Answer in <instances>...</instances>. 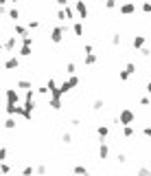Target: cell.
Listing matches in <instances>:
<instances>
[{
  "label": "cell",
  "mask_w": 151,
  "mask_h": 176,
  "mask_svg": "<svg viewBox=\"0 0 151 176\" xmlns=\"http://www.w3.org/2000/svg\"><path fill=\"white\" fill-rule=\"evenodd\" d=\"M118 119H120L123 125H129V123L134 121V112H132V110H120V117H118Z\"/></svg>",
  "instance_id": "1"
},
{
  "label": "cell",
  "mask_w": 151,
  "mask_h": 176,
  "mask_svg": "<svg viewBox=\"0 0 151 176\" xmlns=\"http://www.w3.org/2000/svg\"><path fill=\"white\" fill-rule=\"evenodd\" d=\"M5 97H7V102H9V104H18V93H15V88H7Z\"/></svg>",
  "instance_id": "2"
},
{
  "label": "cell",
  "mask_w": 151,
  "mask_h": 176,
  "mask_svg": "<svg viewBox=\"0 0 151 176\" xmlns=\"http://www.w3.org/2000/svg\"><path fill=\"white\" fill-rule=\"evenodd\" d=\"M61 33H64V27L53 29V31H50V40H53V42H61Z\"/></svg>",
  "instance_id": "3"
},
{
  "label": "cell",
  "mask_w": 151,
  "mask_h": 176,
  "mask_svg": "<svg viewBox=\"0 0 151 176\" xmlns=\"http://www.w3.org/2000/svg\"><path fill=\"white\" fill-rule=\"evenodd\" d=\"M77 13H79V18H88V7H86L83 0H79V2H77Z\"/></svg>",
  "instance_id": "4"
},
{
  "label": "cell",
  "mask_w": 151,
  "mask_h": 176,
  "mask_svg": "<svg viewBox=\"0 0 151 176\" xmlns=\"http://www.w3.org/2000/svg\"><path fill=\"white\" fill-rule=\"evenodd\" d=\"M20 66V60L18 57H9L7 62H5V68H9V70H13V68H18Z\"/></svg>",
  "instance_id": "5"
},
{
  "label": "cell",
  "mask_w": 151,
  "mask_h": 176,
  "mask_svg": "<svg viewBox=\"0 0 151 176\" xmlns=\"http://www.w3.org/2000/svg\"><path fill=\"white\" fill-rule=\"evenodd\" d=\"M136 11V7L132 5V2H125V5H120V13H125V16H129V13H134Z\"/></svg>",
  "instance_id": "6"
},
{
  "label": "cell",
  "mask_w": 151,
  "mask_h": 176,
  "mask_svg": "<svg viewBox=\"0 0 151 176\" xmlns=\"http://www.w3.org/2000/svg\"><path fill=\"white\" fill-rule=\"evenodd\" d=\"M99 154H101V159H107V154H110V147H107L105 143H101V145H99Z\"/></svg>",
  "instance_id": "7"
},
{
  "label": "cell",
  "mask_w": 151,
  "mask_h": 176,
  "mask_svg": "<svg viewBox=\"0 0 151 176\" xmlns=\"http://www.w3.org/2000/svg\"><path fill=\"white\" fill-rule=\"evenodd\" d=\"M15 35L27 38V35H29V33H27V27H22V24H15Z\"/></svg>",
  "instance_id": "8"
},
{
  "label": "cell",
  "mask_w": 151,
  "mask_h": 176,
  "mask_svg": "<svg viewBox=\"0 0 151 176\" xmlns=\"http://www.w3.org/2000/svg\"><path fill=\"white\" fill-rule=\"evenodd\" d=\"M96 132H99V137H101V139H103V137H107V134H110V128H107V125H99Z\"/></svg>",
  "instance_id": "9"
},
{
  "label": "cell",
  "mask_w": 151,
  "mask_h": 176,
  "mask_svg": "<svg viewBox=\"0 0 151 176\" xmlns=\"http://www.w3.org/2000/svg\"><path fill=\"white\" fill-rule=\"evenodd\" d=\"M72 172H74V174H79V176H90V172H88L86 167H81V165H77V167H74Z\"/></svg>",
  "instance_id": "10"
},
{
  "label": "cell",
  "mask_w": 151,
  "mask_h": 176,
  "mask_svg": "<svg viewBox=\"0 0 151 176\" xmlns=\"http://www.w3.org/2000/svg\"><path fill=\"white\" fill-rule=\"evenodd\" d=\"M50 106H53L55 110H59L61 108V97H53V99H50Z\"/></svg>",
  "instance_id": "11"
},
{
  "label": "cell",
  "mask_w": 151,
  "mask_h": 176,
  "mask_svg": "<svg viewBox=\"0 0 151 176\" xmlns=\"http://www.w3.org/2000/svg\"><path fill=\"white\" fill-rule=\"evenodd\" d=\"M13 46H15V38H9L5 42V48H7V51H13Z\"/></svg>",
  "instance_id": "12"
},
{
  "label": "cell",
  "mask_w": 151,
  "mask_h": 176,
  "mask_svg": "<svg viewBox=\"0 0 151 176\" xmlns=\"http://www.w3.org/2000/svg\"><path fill=\"white\" fill-rule=\"evenodd\" d=\"M142 44H145V38H142V35H136V38H134V46H136V48H140Z\"/></svg>",
  "instance_id": "13"
},
{
  "label": "cell",
  "mask_w": 151,
  "mask_h": 176,
  "mask_svg": "<svg viewBox=\"0 0 151 176\" xmlns=\"http://www.w3.org/2000/svg\"><path fill=\"white\" fill-rule=\"evenodd\" d=\"M86 64H96V55L94 53H86Z\"/></svg>",
  "instance_id": "14"
},
{
  "label": "cell",
  "mask_w": 151,
  "mask_h": 176,
  "mask_svg": "<svg viewBox=\"0 0 151 176\" xmlns=\"http://www.w3.org/2000/svg\"><path fill=\"white\" fill-rule=\"evenodd\" d=\"M20 55H22V57H29V55H31V46H22V48H20Z\"/></svg>",
  "instance_id": "15"
},
{
  "label": "cell",
  "mask_w": 151,
  "mask_h": 176,
  "mask_svg": "<svg viewBox=\"0 0 151 176\" xmlns=\"http://www.w3.org/2000/svg\"><path fill=\"white\" fill-rule=\"evenodd\" d=\"M5 128H7V130H13V128H15V121H13V119H7V121H5Z\"/></svg>",
  "instance_id": "16"
},
{
  "label": "cell",
  "mask_w": 151,
  "mask_h": 176,
  "mask_svg": "<svg viewBox=\"0 0 151 176\" xmlns=\"http://www.w3.org/2000/svg\"><path fill=\"white\" fill-rule=\"evenodd\" d=\"M18 86H20V88H27V90H31V82H27V79L18 82Z\"/></svg>",
  "instance_id": "17"
},
{
  "label": "cell",
  "mask_w": 151,
  "mask_h": 176,
  "mask_svg": "<svg viewBox=\"0 0 151 176\" xmlns=\"http://www.w3.org/2000/svg\"><path fill=\"white\" fill-rule=\"evenodd\" d=\"M123 134H125V137H132V134H134L132 125H125V128H123Z\"/></svg>",
  "instance_id": "18"
},
{
  "label": "cell",
  "mask_w": 151,
  "mask_h": 176,
  "mask_svg": "<svg viewBox=\"0 0 151 176\" xmlns=\"http://www.w3.org/2000/svg\"><path fill=\"white\" fill-rule=\"evenodd\" d=\"M9 18H11V20H18V18H20V11H18V9H11V11H9Z\"/></svg>",
  "instance_id": "19"
},
{
  "label": "cell",
  "mask_w": 151,
  "mask_h": 176,
  "mask_svg": "<svg viewBox=\"0 0 151 176\" xmlns=\"http://www.w3.org/2000/svg\"><path fill=\"white\" fill-rule=\"evenodd\" d=\"M11 172V167L7 165V163H2V165H0V174H9Z\"/></svg>",
  "instance_id": "20"
},
{
  "label": "cell",
  "mask_w": 151,
  "mask_h": 176,
  "mask_svg": "<svg viewBox=\"0 0 151 176\" xmlns=\"http://www.w3.org/2000/svg\"><path fill=\"white\" fill-rule=\"evenodd\" d=\"M72 31H74V33H77V35H81V31H83V29H81V24L77 22V24H72Z\"/></svg>",
  "instance_id": "21"
},
{
  "label": "cell",
  "mask_w": 151,
  "mask_h": 176,
  "mask_svg": "<svg viewBox=\"0 0 151 176\" xmlns=\"http://www.w3.org/2000/svg\"><path fill=\"white\" fill-rule=\"evenodd\" d=\"M101 108H103V102H101V99H96V102H94V110H101Z\"/></svg>",
  "instance_id": "22"
},
{
  "label": "cell",
  "mask_w": 151,
  "mask_h": 176,
  "mask_svg": "<svg viewBox=\"0 0 151 176\" xmlns=\"http://www.w3.org/2000/svg\"><path fill=\"white\" fill-rule=\"evenodd\" d=\"M125 70H127V73H129V75H132V73H134V70H136V66H134V64H127V66H125Z\"/></svg>",
  "instance_id": "23"
},
{
  "label": "cell",
  "mask_w": 151,
  "mask_h": 176,
  "mask_svg": "<svg viewBox=\"0 0 151 176\" xmlns=\"http://www.w3.org/2000/svg\"><path fill=\"white\" fill-rule=\"evenodd\" d=\"M66 70H68V73H70V75H72V73H74V70H77V68H74V64H72V62H70V64H68V66H66Z\"/></svg>",
  "instance_id": "24"
},
{
  "label": "cell",
  "mask_w": 151,
  "mask_h": 176,
  "mask_svg": "<svg viewBox=\"0 0 151 176\" xmlns=\"http://www.w3.org/2000/svg\"><path fill=\"white\" fill-rule=\"evenodd\" d=\"M29 27H31V29H37V27H40V22H37V20H31V22H29Z\"/></svg>",
  "instance_id": "25"
},
{
  "label": "cell",
  "mask_w": 151,
  "mask_h": 176,
  "mask_svg": "<svg viewBox=\"0 0 151 176\" xmlns=\"http://www.w3.org/2000/svg\"><path fill=\"white\" fill-rule=\"evenodd\" d=\"M33 172H35V169H33V167H27V169H24V172H22V174H24V176H31V174H33Z\"/></svg>",
  "instance_id": "26"
},
{
  "label": "cell",
  "mask_w": 151,
  "mask_h": 176,
  "mask_svg": "<svg viewBox=\"0 0 151 176\" xmlns=\"http://www.w3.org/2000/svg\"><path fill=\"white\" fill-rule=\"evenodd\" d=\"M5 156H7V150H5V147H0V161H5Z\"/></svg>",
  "instance_id": "27"
},
{
  "label": "cell",
  "mask_w": 151,
  "mask_h": 176,
  "mask_svg": "<svg viewBox=\"0 0 151 176\" xmlns=\"http://www.w3.org/2000/svg\"><path fill=\"white\" fill-rule=\"evenodd\" d=\"M142 11H147V13H149V11H151V5H149V2H142Z\"/></svg>",
  "instance_id": "28"
},
{
  "label": "cell",
  "mask_w": 151,
  "mask_h": 176,
  "mask_svg": "<svg viewBox=\"0 0 151 176\" xmlns=\"http://www.w3.org/2000/svg\"><path fill=\"white\" fill-rule=\"evenodd\" d=\"M37 174H46V167L44 165H37Z\"/></svg>",
  "instance_id": "29"
},
{
  "label": "cell",
  "mask_w": 151,
  "mask_h": 176,
  "mask_svg": "<svg viewBox=\"0 0 151 176\" xmlns=\"http://www.w3.org/2000/svg\"><path fill=\"white\" fill-rule=\"evenodd\" d=\"M142 132H145V134H147V137H151V128H145V130H142Z\"/></svg>",
  "instance_id": "30"
},
{
  "label": "cell",
  "mask_w": 151,
  "mask_h": 176,
  "mask_svg": "<svg viewBox=\"0 0 151 176\" xmlns=\"http://www.w3.org/2000/svg\"><path fill=\"white\" fill-rule=\"evenodd\" d=\"M5 13V5H0V16H2Z\"/></svg>",
  "instance_id": "31"
},
{
  "label": "cell",
  "mask_w": 151,
  "mask_h": 176,
  "mask_svg": "<svg viewBox=\"0 0 151 176\" xmlns=\"http://www.w3.org/2000/svg\"><path fill=\"white\" fill-rule=\"evenodd\" d=\"M147 90H149V93H151V84H149V86H147Z\"/></svg>",
  "instance_id": "32"
},
{
  "label": "cell",
  "mask_w": 151,
  "mask_h": 176,
  "mask_svg": "<svg viewBox=\"0 0 151 176\" xmlns=\"http://www.w3.org/2000/svg\"><path fill=\"white\" fill-rule=\"evenodd\" d=\"M11 2H18V0H11Z\"/></svg>",
  "instance_id": "33"
}]
</instances>
